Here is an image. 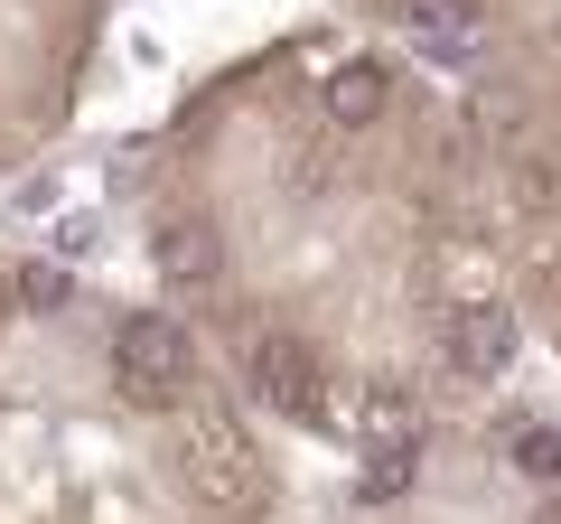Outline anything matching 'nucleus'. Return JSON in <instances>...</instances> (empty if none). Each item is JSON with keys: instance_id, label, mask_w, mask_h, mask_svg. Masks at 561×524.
<instances>
[{"instance_id": "1", "label": "nucleus", "mask_w": 561, "mask_h": 524, "mask_svg": "<svg viewBox=\"0 0 561 524\" xmlns=\"http://www.w3.org/2000/svg\"><path fill=\"white\" fill-rule=\"evenodd\" d=\"M113 384L150 412H187V394H197V346H187V328L160 319V309L122 319L113 328Z\"/></svg>"}, {"instance_id": "2", "label": "nucleus", "mask_w": 561, "mask_h": 524, "mask_svg": "<svg viewBox=\"0 0 561 524\" xmlns=\"http://www.w3.org/2000/svg\"><path fill=\"white\" fill-rule=\"evenodd\" d=\"M243 384H253V403L280 412V422H309L319 412V356L290 328H253L243 338Z\"/></svg>"}, {"instance_id": "3", "label": "nucleus", "mask_w": 561, "mask_h": 524, "mask_svg": "<svg viewBox=\"0 0 561 524\" xmlns=\"http://www.w3.org/2000/svg\"><path fill=\"white\" fill-rule=\"evenodd\" d=\"M393 20L412 29L421 47H431V57H478L486 47V0H393Z\"/></svg>"}, {"instance_id": "4", "label": "nucleus", "mask_w": 561, "mask_h": 524, "mask_svg": "<svg viewBox=\"0 0 561 524\" xmlns=\"http://www.w3.org/2000/svg\"><path fill=\"white\" fill-rule=\"evenodd\" d=\"M150 262H160V282L169 291H187V300H197V291H216V225L206 216H169L160 235H150Z\"/></svg>"}, {"instance_id": "5", "label": "nucleus", "mask_w": 561, "mask_h": 524, "mask_svg": "<svg viewBox=\"0 0 561 524\" xmlns=\"http://www.w3.org/2000/svg\"><path fill=\"white\" fill-rule=\"evenodd\" d=\"M449 365H459L468 384H486V375H505V365H515V309H459V319H449Z\"/></svg>"}, {"instance_id": "6", "label": "nucleus", "mask_w": 561, "mask_h": 524, "mask_svg": "<svg viewBox=\"0 0 561 524\" xmlns=\"http://www.w3.org/2000/svg\"><path fill=\"white\" fill-rule=\"evenodd\" d=\"M328 122H337V132H375L383 113H393V66H375V57H346L337 76H328Z\"/></svg>"}, {"instance_id": "7", "label": "nucleus", "mask_w": 561, "mask_h": 524, "mask_svg": "<svg viewBox=\"0 0 561 524\" xmlns=\"http://www.w3.org/2000/svg\"><path fill=\"white\" fill-rule=\"evenodd\" d=\"M187 468H197V487H206V497H225V487H243V478H253V449H243L234 431L216 422V412H187Z\"/></svg>"}, {"instance_id": "8", "label": "nucleus", "mask_w": 561, "mask_h": 524, "mask_svg": "<svg viewBox=\"0 0 561 524\" xmlns=\"http://www.w3.org/2000/svg\"><path fill=\"white\" fill-rule=\"evenodd\" d=\"M505 206H515V216H561V160L542 141L505 150Z\"/></svg>"}, {"instance_id": "9", "label": "nucleus", "mask_w": 561, "mask_h": 524, "mask_svg": "<svg viewBox=\"0 0 561 524\" xmlns=\"http://www.w3.org/2000/svg\"><path fill=\"white\" fill-rule=\"evenodd\" d=\"M505 468H515L524 487H552V497H561V431L542 422V412L505 422Z\"/></svg>"}, {"instance_id": "10", "label": "nucleus", "mask_w": 561, "mask_h": 524, "mask_svg": "<svg viewBox=\"0 0 561 524\" xmlns=\"http://www.w3.org/2000/svg\"><path fill=\"white\" fill-rule=\"evenodd\" d=\"M412 478H421V441H412V431H393V441L365 459L356 497H365V505H393V497H412Z\"/></svg>"}, {"instance_id": "11", "label": "nucleus", "mask_w": 561, "mask_h": 524, "mask_svg": "<svg viewBox=\"0 0 561 524\" xmlns=\"http://www.w3.org/2000/svg\"><path fill=\"white\" fill-rule=\"evenodd\" d=\"M20 300L28 309H66V300H76V282H66L57 262H38V272H20Z\"/></svg>"}, {"instance_id": "12", "label": "nucleus", "mask_w": 561, "mask_h": 524, "mask_svg": "<svg viewBox=\"0 0 561 524\" xmlns=\"http://www.w3.org/2000/svg\"><path fill=\"white\" fill-rule=\"evenodd\" d=\"M542 524H561V497H552V505H542Z\"/></svg>"}]
</instances>
